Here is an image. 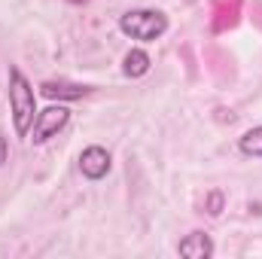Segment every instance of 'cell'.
Instances as JSON below:
<instances>
[{
	"instance_id": "9c48e42d",
	"label": "cell",
	"mask_w": 262,
	"mask_h": 259,
	"mask_svg": "<svg viewBox=\"0 0 262 259\" xmlns=\"http://www.w3.org/2000/svg\"><path fill=\"white\" fill-rule=\"evenodd\" d=\"M238 149H241L244 156L262 159V125H256V128H250V131H244V134H241V140H238Z\"/></svg>"
},
{
	"instance_id": "30bf717a",
	"label": "cell",
	"mask_w": 262,
	"mask_h": 259,
	"mask_svg": "<svg viewBox=\"0 0 262 259\" xmlns=\"http://www.w3.org/2000/svg\"><path fill=\"white\" fill-rule=\"evenodd\" d=\"M204 210H207L210 217H220V210H223V192H210V195H207Z\"/></svg>"
},
{
	"instance_id": "5b68a950",
	"label": "cell",
	"mask_w": 262,
	"mask_h": 259,
	"mask_svg": "<svg viewBox=\"0 0 262 259\" xmlns=\"http://www.w3.org/2000/svg\"><path fill=\"white\" fill-rule=\"evenodd\" d=\"M244 0H213V34H223L238 25Z\"/></svg>"
},
{
	"instance_id": "ba28073f",
	"label": "cell",
	"mask_w": 262,
	"mask_h": 259,
	"mask_svg": "<svg viewBox=\"0 0 262 259\" xmlns=\"http://www.w3.org/2000/svg\"><path fill=\"white\" fill-rule=\"evenodd\" d=\"M149 70V55L143 52V49H131L128 55H125V61H122V73L131 76V79H137V76H143Z\"/></svg>"
},
{
	"instance_id": "52a82bcc",
	"label": "cell",
	"mask_w": 262,
	"mask_h": 259,
	"mask_svg": "<svg viewBox=\"0 0 262 259\" xmlns=\"http://www.w3.org/2000/svg\"><path fill=\"white\" fill-rule=\"evenodd\" d=\"M177 250H180V256H186V259H207V256H213V241L204 232H192V235H186L177 244Z\"/></svg>"
},
{
	"instance_id": "8992f818",
	"label": "cell",
	"mask_w": 262,
	"mask_h": 259,
	"mask_svg": "<svg viewBox=\"0 0 262 259\" xmlns=\"http://www.w3.org/2000/svg\"><path fill=\"white\" fill-rule=\"evenodd\" d=\"M40 92L46 95V98H58V101H79V98H85L92 89L89 85H76V82H64V79H46L43 85H40Z\"/></svg>"
},
{
	"instance_id": "8fae6325",
	"label": "cell",
	"mask_w": 262,
	"mask_h": 259,
	"mask_svg": "<svg viewBox=\"0 0 262 259\" xmlns=\"http://www.w3.org/2000/svg\"><path fill=\"white\" fill-rule=\"evenodd\" d=\"M6 159H9V143H6V137L0 134V168L6 165Z\"/></svg>"
},
{
	"instance_id": "7c38bea8",
	"label": "cell",
	"mask_w": 262,
	"mask_h": 259,
	"mask_svg": "<svg viewBox=\"0 0 262 259\" xmlns=\"http://www.w3.org/2000/svg\"><path fill=\"white\" fill-rule=\"evenodd\" d=\"M70 3H85V0H70Z\"/></svg>"
},
{
	"instance_id": "277c9868",
	"label": "cell",
	"mask_w": 262,
	"mask_h": 259,
	"mask_svg": "<svg viewBox=\"0 0 262 259\" xmlns=\"http://www.w3.org/2000/svg\"><path fill=\"white\" fill-rule=\"evenodd\" d=\"M79 171L89 180H104L110 174V153L104 146H85L79 153Z\"/></svg>"
},
{
	"instance_id": "3957f363",
	"label": "cell",
	"mask_w": 262,
	"mask_h": 259,
	"mask_svg": "<svg viewBox=\"0 0 262 259\" xmlns=\"http://www.w3.org/2000/svg\"><path fill=\"white\" fill-rule=\"evenodd\" d=\"M67 122H70V110L67 107H46L43 113H37V122H34V128H31V140L34 143H46L49 137H55L58 131L64 128Z\"/></svg>"
},
{
	"instance_id": "7a4b0ae2",
	"label": "cell",
	"mask_w": 262,
	"mask_h": 259,
	"mask_svg": "<svg viewBox=\"0 0 262 259\" xmlns=\"http://www.w3.org/2000/svg\"><path fill=\"white\" fill-rule=\"evenodd\" d=\"M119 31L131 37V40H140V43H156L165 31H168V15L159 12V9H128L122 18H119Z\"/></svg>"
},
{
	"instance_id": "6da1fadb",
	"label": "cell",
	"mask_w": 262,
	"mask_h": 259,
	"mask_svg": "<svg viewBox=\"0 0 262 259\" xmlns=\"http://www.w3.org/2000/svg\"><path fill=\"white\" fill-rule=\"evenodd\" d=\"M9 110H12L15 134L18 137L31 134L34 122H37V98H34V89L18 67H9Z\"/></svg>"
}]
</instances>
